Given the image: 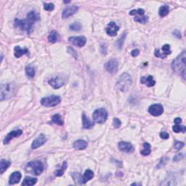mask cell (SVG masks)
<instances>
[{"instance_id": "6da1fadb", "label": "cell", "mask_w": 186, "mask_h": 186, "mask_svg": "<svg viewBox=\"0 0 186 186\" xmlns=\"http://www.w3.org/2000/svg\"><path fill=\"white\" fill-rule=\"evenodd\" d=\"M39 19L40 17L38 13H36L35 11H31L27 15L26 19H16L15 26L20 28L23 31H26L28 33H31L33 31L34 23L36 21H39Z\"/></svg>"}, {"instance_id": "7a4b0ae2", "label": "cell", "mask_w": 186, "mask_h": 186, "mask_svg": "<svg viewBox=\"0 0 186 186\" xmlns=\"http://www.w3.org/2000/svg\"><path fill=\"white\" fill-rule=\"evenodd\" d=\"M185 51H183L178 57H176L172 63V68L174 71L181 76L184 80L185 79Z\"/></svg>"}, {"instance_id": "3957f363", "label": "cell", "mask_w": 186, "mask_h": 186, "mask_svg": "<svg viewBox=\"0 0 186 186\" xmlns=\"http://www.w3.org/2000/svg\"><path fill=\"white\" fill-rule=\"evenodd\" d=\"M132 83V77L127 73H124L120 76L116 82V87L119 89L121 92H126L129 89Z\"/></svg>"}, {"instance_id": "277c9868", "label": "cell", "mask_w": 186, "mask_h": 186, "mask_svg": "<svg viewBox=\"0 0 186 186\" xmlns=\"http://www.w3.org/2000/svg\"><path fill=\"white\" fill-rule=\"evenodd\" d=\"M15 92V87L12 84H1V101L8 100L13 97Z\"/></svg>"}, {"instance_id": "5b68a950", "label": "cell", "mask_w": 186, "mask_h": 186, "mask_svg": "<svg viewBox=\"0 0 186 186\" xmlns=\"http://www.w3.org/2000/svg\"><path fill=\"white\" fill-rule=\"evenodd\" d=\"M67 81V77L64 74H60L53 76L51 79H49L48 83L54 89H59L65 84Z\"/></svg>"}, {"instance_id": "8992f818", "label": "cell", "mask_w": 186, "mask_h": 186, "mask_svg": "<svg viewBox=\"0 0 186 186\" xmlns=\"http://www.w3.org/2000/svg\"><path fill=\"white\" fill-rule=\"evenodd\" d=\"M26 170L28 172H31L33 175H41L44 170V166L39 161L28 162L27 164Z\"/></svg>"}, {"instance_id": "52a82bcc", "label": "cell", "mask_w": 186, "mask_h": 186, "mask_svg": "<svg viewBox=\"0 0 186 186\" xmlns=\"http://www.w3.org/2000/svg\"><path fill=\"white\" fill-rule=\"evenodd\" d=\"M93 120L98 124H103L108 118V112L106 109H99L95 110L93 113Z\"/></svg>"}, {"instance_id": "ba28073f", "label": "cell", "mask_w": 186, "mask_h": 186, "mask_svg": "<svg viewBox=\"0 0 186 186\" xmlns=\"http://www.w3.org/2000/svg\"><path fill=\"white\" fill-rule=\"evenodd\" d=\"M61 101V98L57 95H51L47 97H43L41 100V104L46 107H53L58 105Z\"/></svg>"}, {"instance_id": "9c48e42d", "label": "cell", "mask_w": 186, "mask_h": 186, "mask_svg": "<svg viewBox=\"0 0 186 186\" xmlns=\"http://www.w3.org/2000/svg\"><path fill=\"white\" fill-rule=\"evenodd\" d=\"M105 69L107 71L109 74H114L117 72L118 67H119V62L116 59L113 58L106 62L104 65Z\"/></svg>"}, {"instance_id": "30bf717a", "label": "cell", "mask_w": 186, "mask_h": 186, "mask_svg": "<svg viewBox=\"0 0 186 186\" xmlns=\"http://www.w3.org/2000/svg\"><path fill=\"white\" fill-rule=\"evenodd\" d=\"M148 112L153 116H161L164 112V108L160 104L151 105L148 109Z\"/></svg>"}, {"instance_id": "8fae6325", "label": "cell", "mask_w": 186, "mask_h": 186, "mask_svg": "<svg viewBox=\"0 0 186 186\" xmlns=\"http://www.w3.org/2000/svg\"><path fill=\"white\" fill-rule=\"evenodd\" d=\"M69 42H71L75 46L82 47L84 46L87 42V39L84 36H71L68 38Z\"/></svg>"}, {"instance_id": "7c38bea8", "label": "cell", "mask_w": 186, "mask_h": 186, "mask_svg": "<svg viewBox=\"0 0 186 186\" xmlns=\"http://www.w3.org/2000/svg\"><path fill=\"white\" fill-rule=\"evenodd\" d=\"M118 146H119V149L124 153H132L135 150L134 146L128 142H120Z\"/></svg>"}, {"instance_id": "4fadbf2b", "label": "cell", "mask_w": 186, "mask_h": 186, "mask_svg": "<svg viewBox=\"0 0 186 186\" xmlns=\"http://www.w3.org/2000/svg\"><path fill=\"white\" fill-rule=\"evenodd\" d=\"M47 141V138L45 135L40 134L38 137L33 141L31 144V148L32 149H36V148H39L41 145L45 144Z\"/></svg>"}, {"instance_id": "5bb4252c", "label": "cell", "mask_w": 186, "mask_h": 186, "mask_svg": "<svg viewBox=\"0 0 186 186\" xmlns=\"http://www.w3.org/2000/svg\"><path fill=\"white\" fill-rule=\"evenodd\" d=\"M119 30V27L114 23V22H111L109 23L106 28V33L109 36H115L117 34L118 31Z\"/></svg>"}, {"instance_id": "9a60e30c", "label": "cell", "mask_w": 186, "mask_h": 186, "mask_svg": "<svg viewBox=\"0 0 186 186\" xmlns=\"http://www.w3.org/2000/svg\"><path fill=\"white\" fill-rule=\"evenodd\" d=\"M78 7L75 5H71L67 7L65 9H64V10L62 13V18H68V17L72 16L73 15L75 14L78 11Z\"/></svg>"}, {"instance_id": "2e32d148", "label": "cell", "mask_w": 186, "mask_h": 186, "mask_svg": "<svg viewBox=\"0 0 186 186\" xmlns=\"http://www.w3.org/2000/svg\"><path fill=\"white\" fill-rule=\"evenodd\" d=\"M22 133H23V132H22V130L21 129L14 130V131L10 132L8 133L7 135L5 137L4 141H3V143H4V144H8V143H9L14 138H18V137L21 136Z\"/></svg>"}, {"instance_id": "e0dca14e", "label": "cell", "mask_w": 186, "mask_h": 186, "mask_svg": "<svg viewBox=\"0 0 186 186\" xmlns=\"http://www.w3.org/2000/svg\"><path fill=\"white\" fill-rule=\"evenodd\" d=\"M141 83L143 84H145L147 87H151L155 85V82L153 79V77L152 76H148V77H143L141 78Z\"/></svg>"}, {"instance_id": "ac0fdd59", "label": "cell", "mask_w": 186, "mask_h": 186, "mask_svg": "<svg viewBox=\"0 0 186 186\" xmlns=\"http://www.w3.org/2000/svg\"><path fill=\"white\" fill-rule=\"evenodd\" d=\"M22 175L21 172H15L10 177V180L9 183L10 185H14V184L18 183L20 182V180H21Z\"/></svg>"}, {"instance_id": "d6986e66", "label": "cell", "mask_w": 186, "mask_h": 186, "mask_svg": "<svg viewBox=\"0 0 186 186\" xmlns=\"http://www.w3.org/2000/svg\"><path fill=\"white\" fill-rule=\"evenodd\" d=\"M74 148L76 150H84L87 147V143L85 140H78L74 143Z\"/></svg>"}, {"instance_id": "ffe728a7", "label": "cell", "mask_w": 186, "mask_h": 186, "mask_svg": "<svg viewBox=\"0 0 186 186\" xmlns=\"http://www.w3.org/2000/svg\"><path fill=\"white\" fill-rule=\"evenodd\" d=\"M82 122H83V127L84 129H91L94 126V122L91 121L89 119V118L87 117L85 114H82Z\"/></svg>"}, {"instance_id": "44dd1931", "label": "cell", "mask_w": 186, "mask_h": 186, "mask_svg": "<svg viewBox=\"0 0 186 186\" xmlns=\"http://www.w3.org/2000/svg\"><path fill=\"white\" fill-rule=\"evenodd\" d=\"M14 51H15V56H16L17 58H19L21 57L22 55H26L28 52V50L27 48H24V49H22L19 46H16L15 47L14 49Z\"/></svg>"}, {"instance_id": "7402d4cb", "label": "cell", "mask_w": 186, "mask_h": 186, "mask_svg": "<svg viewBox=\"0 0 186 186\" xmlns=\"http://www.w3.org/2000/svg\"><path fill=\"white\" fill-rule=\"evenodd\" d=\"M93 177H94V173H93V172L92 170H86L85 172H84V175H83L82 183L85 184L86 182H88V181L90 180L91 179H92Z\"/></svg>"}, {"instance_id": "603a6c76", "label": "cell", "mask_w": 186, "mask_h": 186, "mask_svg": "<svg viewBox=\"0 0 186 186\" xmlns=\"http://www.w3.org/2000/svg\"><path fill=\"white\" fill-rule=\"evenodd\" d=\"M37 182V179L35 177H25L24 180H23L22 185L23 186H32L34 185Z\"/></svg>"}, {"instance_id": "cb8c5ba5", "label": "cell", "mask_w": 186, "mask_h": 186, "mask_svg": "<svg viewBox=\"0 0 186 186\" xmlns=\"http://www.w3.org/2000/svg\"><path fill=\"white\" fill-rule=\"evenodd\" d=\"M11 163L9 161L5 159H1L0 161V173L3 174L5 171L9 168Z\"/></svg>"}, {"instance_id": "d4e9b609", "label": "cell", "mask_w": 186, "mask_h": 186, "mask_svg": "<svg viewBox=\"0 0 186 186\" xmlns=\"http://www.w3.org/2000/svg\"><path fill=\"white\" fill-rule=\"evenodd\" d=\"M57 40H58V33H57L55 31H52L50 33L48 36V41L50 42V43L54 44L55 42H57Z\"/></svg>"}, {"instance_id": "484cf974", "label": "cell", "mask_w": 186, "mask_h": 186, "mask_svg": "<svg viewBox=\"0 0 186 186\" xmlns=\"http://www.w3.org/2000/svg\"><path fill=\"white\" fill-rule=\"evenodd\" d=\"M169 13H170V7L167 5L161 6L159 8V10H158V14L162 18L167 16L169 14Z\"/></svg>"}, {"instance_id": "4316f807", "label": "cell", "mask_w": 186, "mask_h": 186, "mask_svg": "<svg viewBox=\"0 0 186 186\" xmlns=\"http://www.w3.org/2000/svg\"><path fill=\"white\" fill-rule=\"evenodd\" d=\"M143 147H144V149L141 150L140 153H141L143 155H145V156L150 155V153H151V150H150V145L149 143H144V144H143Z\"/></svg>"}, {"instance_id": "83f0119b", "label": "cell", "mask_w": 186, "mask_h": 186, "mask_svg": "<svg viewBox=\"0 0 186 186\" xmlns=\"http://www.w3.org/2000/svg\"><path fill=\"white\" fill-rule=\"evenodd\" d=\"M66 168H67V163L65 161V162H63V164H62V167H60V169H59V170L55 171V175L56 176V177H60V176H62L64 174V172H65Z\"/></svg>"}, {"instance_id": "f1b7e54d", "label": "cell", "mask_w": 186, "mask_h": 186, "mask_svg": "<svg viewBox=\"0 0 186 186\" xmlns=\"http://www.w3.org/2000/svg\"><path fill=\"white\" fill-rule=\"evenodd\" d=\"M82 26L79 22H74L69 26V28L74 31H79L82 29Z\"/></svg>"}, {"instance_id": "f546056e", "label": "cell", "mask_w": 186, "mask_h": 186, "mask_svg": "<svg viewBox=\"0 0 186 186\" xmlns=\"http://www.w3.org/2000/svg\"><path fill=\"white\" fill-rule=\"evenodd\" d=\"M35 69L31 65H28L26 67V74L28 76V77L33 78L35 76Z\"/></svg>"}, {"instance_id": "4dcf8cb0", "label": "cell", "mask_w": 186, "mask_h": 186, "mask_svg": "<svg viewBox=\"0 0 186 186\" xmlns=\"http://www.w3.org/2000/svg\"><path fill=\"white\" fill-rule=\"evenodd\" d=\"M52 122L55 123L57 125H62L63 124V121L61 119V116L59 114H55L52 117Z\"/></svg>"}, {"instance_id": "1f68e13d", "label": "cell", "mask_w": 186, "mask_h": 186, "mask_svg": "<svg viewBox=\"0 0 186 186\" xmlns=\"http://www.w3.org/2000/svg\"><path fill=\"white\" fill-rule=\"evenodd\" d=\"M173 131L176 133H179V132H183L185 133L186 131V127L185 126H181V125L179 124H176L175 126H174L173 127Z\"/></svg>"}, {"instance_id": "d6a6232c", "label": "cell", "mask_w": 186, "mask_h": 186, "mask_svg": "<svg viewBox=\"0 0 186 186\" xmlns=\"http://www.w3.org/2000/svg\"><path fill=\"white\" fill-rule=\"evenodd\" d=\"M134 20H135V21L144 24V23H147V21H148V16H138L135 17Z\"/></svg>"}, {"instance_id": "836d02e7", "label": "cell", "mask_w": 186, "mask_h": 186, "mask_svg": "<svg viewBox=\"0 0 186 186\" xmlns=\"http://www.w3.org/2000/svg\"><path fill=\"white\" fill-rule=\"evenodd\" d=\"M125 38H126V33H124V34L118 39V41L116 42V45H117L118 48H119V50H121V49L123 47V45H124L125 41Z\"/></svg>"}, {"instance_id": "e575fe53", "label": "cell", "mask_w": 186, "mask_h": 186, "mask_svg": "<svg viewBox=\"0 0 186 186\" xmlns=\"http://www.w3.org/2000/svg\"><path fill=\"white\" fill-rule=\"evenodd\" d=\"M145 14V10L143 9H138V10H132L129 12V15L131 16H135V15H138L139 16H143Z\"/></svg>"}, {"instance_id": "d590c367", "label": "cell", "mask_w": 186, "mask_h": 186, "mask_svg": "<svg viewBox=\"0 0 186 186\" xmlns=\"http://www.w3.org/2000/svg\"><path fill=\"white\" fill-rule=\"evenodd\" d=\"M162 52H163L164 55H165L166 56L170 55L172 53V51L170 50V46L169 45H164L162 47Z\"/></svg>"}, {"instance_id": "8d00e7d4", "label": "cell", "mask_w": 186, "mask_h": 186, "mask_svg": "<svg viewBox=\"0 0 186 186\" xmlns=\"http://www.w3.org/2000/svg\"><path fill=\"white\" fill-rule=\"evenodd\" d=\"M168 161H169V158H167V157H163V158L160 160L159 163H158V164L156 166V167L158 169L162 168V167H164L166 164H167Z\"/></svg>"}, {"instance_id": "74e56055", "label": "cell", "mask_w": 186, "mask_h": 186, "mask_svg": "<svg viewBox=\"0 0 186 186\" xmlns=\"http://www.w3.org/2000/svg\"><path fill=\"white\" fill-rule=\"evenodd\" d=\"M54 8H55V6L52 3H45L44 4V9L47 11H52L53 10Z\"/></svg>"}, {"instance_id": "f35d334b", "label": "cell", "mask_w": 186, "mask_h": 186, "mask_svg": "<svg viewBox=\"0 0 186 186\" xmlns=\"http://www.w3.org/2000/svg\"><path fill=\"white\" fill-rule=\"evenodd\" d=\"M184 145H185V144H184V143H182V142L175 141V145H174V148H175L176 150H179L182 149V148L184 147Z\"/></svg>"}, {"instance_id": "ab89813d", "label": "cell", "mask_w": 186, "mask_h": 186, "mask_svg": "<svg viewBox=\"0 0 186 186\" xmlns=\"http://www.w3.org/2000/svg\"><path fill=\"white\" fill-rule=\"evenodd\" d=\"M154 55L155 57H161V58H162V59H164L167 57V56H166L165 55H164L163 52H161L159 50H155V52H154Z\"/></svg>"}, {"instance_id": "60d3db41", "label": "cell", "mask_w": 186, "mask_h": 186, "mask_svg": "<svg viewBox=\"0 0 186 186\" xmlns=\"http://www.w3.org/2000/svg\"><path fill=\"white\" fill-rule=\"evenodd\" d=\"M113 124H114L115 128H119L121 125V122L119 119L115 118L114 119V121H113Z\"/></svg>"}, {"instance_id": "b9f144b4", "label": "cell", "mask_w": 186, "mask_h": 186, "mask_svg": "<svg viewBox=\"0 0 186 186\" xmlns=\"http://www.w3.org/2000/svg\"><path fill=\"white\" fill-rule=\"evenodd\" d=\"M160 137H161V138H162V139L167 140L170 138V135H169L167 132H163L160 133Z\"/></svg>"}, {"instance_id": "7bdbcfd3", "label": "cell", "mask_w": 186, "mask_h": 186, "mask_svg": "<svg viewBox=\"0 0 186 186\" xmlns=\"http://www.w3.org/2000/svg\"><path fill=\"white\" fill-rule=\"evenodd\" d=\"M173 34L174 36L177 37V38L178 39L181 38V32L179 31V30H175V31H173Z\"/></svg>"}, {"instance_id": "ee69618b", "label": "cell", "mask_w": 186, "mask_h": 186, "mask_svg": "<svg viewBox=\"0 0 186 186\" xmlns=\"http://www.w3.org/2000/svg\"><path fill=\"white\" fill-rule=\"evenodd\" d=\"M182 158H183V155H182V153H181V154H177V155H175V156L174 157L173 161H177L182 159Z\"/></svg>"}, {"instance_id": "f6af8a7d", "label": "cell", "mask_w": 186, "mask_h": 186, "mask_svg": "<svg viewBox=\"0 0 186 186\" xmlns=\"http://www.w3.org/2000/svg\"><path fill=\"white\" fill-rule=\"evenodd\" d=\"M139 54H140V50H138V49L132 50L131 52V55L132 57H137L138 55H139Z\"/></svg>"}, {"instance_id": "bcb514c9", "label": "cell", "mask_w": 186, "mask_h": 186, "mask_svg": "<svg viewBox=\"0 0 186 186\" xmlns=\"http://www.w3.org/2000/svg\"><path fill=\"white\" fill-rule=\"evenodd\" d=\"M181 121H182V119H181L180 118H176V119H175V121H174V122H175L176 124H180L181 123Z\"/></svg>"}]
</instances>
